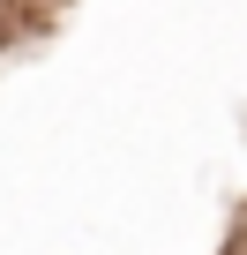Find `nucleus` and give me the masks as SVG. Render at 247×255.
Segmentation results:
<instances>
[]
</instances>
